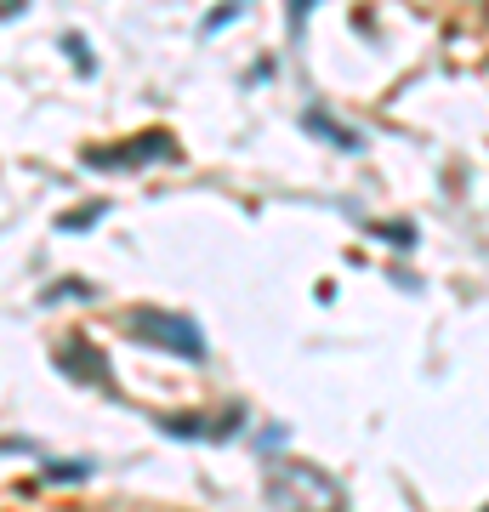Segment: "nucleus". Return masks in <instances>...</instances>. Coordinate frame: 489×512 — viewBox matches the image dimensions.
I'll list each match as a JSON object with an SVG mask.
<instances>
[{
    "label": "nucleus",
    "mask_w": 489,
    "mask_h": 512,
    "mask_svg": "<svg viewBox=\"0 0 489 512\" xmlns=\"http://www.w3.org/2000/svg\"><path fill=\"white\" fill-rule=\"evenodd\" d=\"M268 501L273 512H347V490L313 461H273Z\"/></svg>",
    "instance_id": "obj_1"
},
{
    "label": "nucleus",
    "mask_w": 489,
    "mask_h": 512,
    "mask_svg": "<svg viewBox=\"0 0 489 512\" xmlns=\"http://www.w3.org/2000/svg\"><path fill=\"white\" fill-rule=\"evenodd\" d=\"M131 330H137L143 342H154V348H171V353H182V359H205V336H200V325H194L188 313L137 308V313H131Z\"/></svg>",
    "instance_id": "obj_2"
}]
</instances>
